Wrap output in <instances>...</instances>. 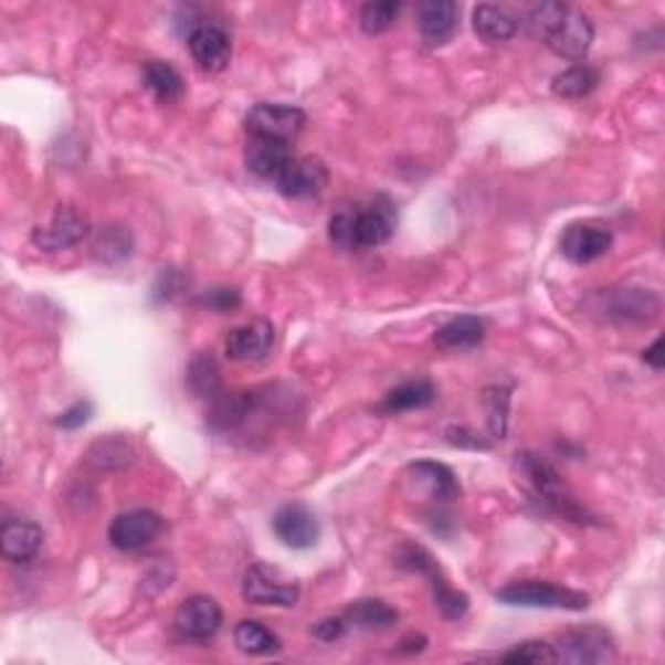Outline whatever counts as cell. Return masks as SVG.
<instances>
[{"label": "cell", "mask_w": 665, "mask_h": 665, "mask_svg": "<svg viewBox=\"0 0 665 665\" xmlns=\"http://www.w3.org/2000/svg\"><path fill=\"white\" fill-rule=\"evenodd\" d=\"M526 24L530 34L543 40L553 55L567 57V61H582L595 40L593 21L588 13L574 6L557 3V0L530 9Z\"/></svg>", "instance_id": "cell-1"}, {"label": "cell", "mask_w": 665, "mask_h": 665, "mask_svg": "<svg viewBox=\"0 0 665 665\" xmlns=\"http://www.w3.org/2000/svg\"><path fill=\"white\" fill-rule=\"evenodd\" d=\"M398 224L395 205L388 198H374L359 209L338 211L328 221L330 245L338 250H372L386 245Z\"/></svg>", "instance_id": "cell-2"}, {"label": "cell", "mask_w": 665, "mask_h": 665, "mask_svg": "<svg viewBox=\"0 0 665 665\" xmlns=\"http://www.w3.org/2000/svg\"><path fill=\"white\" fill-rule=\"evenodd\" d=\"M517 471H520L522 482L528 484L530 494L538 502H543L551 513L564 517L572 522H588L585 507H580V502L572 497V492L567 489L557 468L549 461H543L541 455L520 453L517 455Z\"/></svg>", "instance_id": "cell-3"}, {"label": "cell", "mask_w": 665, "mask_h": 665, "mask_svg": "<svg viewBox=\"0 0 665 665\" xmlns=\"http://www.w3.org/2000/svg\"><path fill=\"white\" fill-rule=\"evenodd\" d=\"M497 601L505 605H520V609H564V611H585L590 598L580 590L546 580H520L509 582L497 593Z\"/></svg>", "instance_id": "cell-4"}, {"label": "cell", "mask_w": 665, "mask_h": 665, "mask_svg": "<svg viewBox=\"0 0 665 665\" xmlns=\"http://www.w3.org/2000/svg\"><path fill=\"white\" fill-rule=\"evenodd\" d=\"M307 115L299 107L278 105V102H261L250 109L245 128L250 138H271L289 144L305 130Z\"/></svg>", "instance_id": "cell-5"}, {"label": "cell", "mask_w": 665, "mask_h": 665, "mask_svg": "<svg viewBox=\"0 0 665 665\" xmlns=\"http://www.w3.org/2000/svg\"><path fill=\"white\" fill-rule=\"evenodd\" d=\"M167 530V520L154 509H130L117 515L109 526V543L117 551H140L151 546Z\"/></svg>", "instance_id": "cell-6"}, {"label": "cell", "mask_w": 665, "mask_h": 665, "mask_svg": "<svg viewBox=\"0 0 665 665\" xmlns=\"http://www.w3.org/2000/svg\"><path fill=\"white\" fill-rule=\"evenodd\" d=\"M242 598L255 605H281L289 609L299 601L297 582L284 580L276 569L265 564H253L242 578Z\"/></svg>", "instance_id": "cell-7"}, {"label": "cell", "mask_w": 665, "mask_h": 665, "mask_svg": "<svg viewBox=\"0 0 665 665\" xmlns=\"http://www.w3.org/2000/svg\"><path fill=\"white\" fill-rule=\"evenodd\" d=\"M88 234V219L76 205H57L48 226H36L32 242L44 253H61V250L76 247Z\"/></svg>", "instance_id": "cell-8"}, {"label": "cell", "mask_w": 665, "mask_h": 665, "mask_svg": "<svg viewBox=\"0 0 665 665\" xmlns=\"http://www.w3.org/2000/svg\"><path fill=\"white\" fill-rule=\"evenodd\" d=\"M557 650V663H609L616 657L613 653L611 634L601 630V626H582V630H572L561 634Z\"/></svg>", "instance_id": "cell-9"}, {"label": "cell", "mask_w": 665, "mask_h": 665, "mask_svg": "<svg viewBox=\"0 0 665 665\" xmlns=\"http://www.w3.org/2000/svg\"><path fill=\"white\" fill-rule=\"evenodd\" d=\"M611 245H613L611 229H605L603 224H595V221H574V224H569L564 229V234H561L559 250L569 263L588 265L609 253Z\"/></svg>", "instance_id": "cell-10"}, {"label": "cell", "mask_w": 665, "mask_h": 665, "mask_svg": "<svg viewBox=\"0 0 665 665\" xmlns=\"http://www.w3.org/2000/svg\"><path fill=\"white\" fill-rule=\"evenodd\" d=\"M188 48L198 68L221 73L232 61V40L219 24L211 21H193L188 29Z\"/></svg>", "instance_id": "cell-11"}, {"label": "cell", "mask_w": 665, "mask_h": 665, "mask_svg": "<svg viewBox=\"0 0 665 665\" xmlns=\"http://www.w3.org/2000/svg\"><path fill=\"white\" fill-rule=\"evenodd\" d=\"M224 624L221 605L211 595H190L175 613V626L184 640L209 642Z\"/></svg>", "instance_id": "cell-12"}, {"label": "cell", "mask_w": 665, "mask_h": 665, "mask_svg": "<svg viewBox=\"0 0 665 665\" xmlns=\"http://www.w3.org/2000/svg\"><path fill=\"white\" fill-rule=\"evenodd\" d=\"M273 534L289 549L305 551L320 541V522H317L315 513L307 505L289 502V505L278 507V513L273 515Z\"/></svg>", "instance_id": "cell-13"}, {"label": "cell", "mask_w": 665, "mask_h": 665, "mask_svg": "<svg viewBox=\"0 0 665 665\" xmlns=\"http://www.w3.org/2000/svg\"><path fill=\"white\" fill-rule=\"evenodd\" d=\"M416 27L424 44L442 48V44L453 42L461 29V9L453 0H424L416 9Z\"/></svg>", "instance_id": "cell-14"}, {"label": "cell", "mask_w": 665, "mask_h": 665, "mask_svg": "<svg viewBox=\"0 0 665 665\" xmlns=\"http://www.w3.org/2000/svg\"><path fill=\"white\" fill-rule=\"evenodd\" d=\"M328 188V169L315 157H294L276 180V190L286 198H315Z\"/></svg>", "instance_id": "cell-15"}, {"label": "cell", "mask_w": 665, "mask_h": 665, "mask_svg": "<svg viewBox=\"0 0 665 665\" xmlns=\"http://www.w3.org/2000/svg\"><path fill=\"white\" fill-rule=\"evenodd\" d=\"M273 341H276V330L268 320H250L229 330L224 338V353L232 361H257L268 357Z\"/></svg>", "instance_id": "cell-16"}, {"label": "cell", "mask_w": 665, "mask_h": 665, "mask_svg": "<svg viewBox=\"0 0 665 665\" xmlns=\"http://www.w3.org/2000/svg\"><path fill=\"white\" fill-rule=\"evenodd\" d=\"M42 541V528L32 520H24V517H11L0 528V551H3L6 559L17 561V564H27V561L36 559Z\"/></svg>", "instance_id": "cell-17"}, {"label": "cell", "mask_w": 665, "mask_h": 665, "mask_svg": "<svg viewBox=\"0 0 665 665\" xmlns=\"http://www.w3.org/2000/svg\"><path fill=\"white\" fill-rule=\"evenodd\" d=\"M292 159L294 154L289 144H281V140H271V138H247L245 165L250 172L261 177V180L276 182L281 172L289 167Z\"/></svg>", "instance_id": "cell-18"}, {"label": "cell", "mask_w": 665, "mask_h": 665, "mask_svg": "<svg viewBox=\"0 0 665 665\" xmlns=\"http://www.w3.org/2000/svg\"><path fill=\"white\" fill-rule=\"evenodd\" d=\"M257 393H221L219 398H213V405L209 411V426L219 434H229L242 430L247 424L250 416H253L257 409Z\"/></svg>", "instance_id": "cell-19"}, {"label": "cell", "mask_w": 665, "mask_h": 665, "mask_svg": "<svg viewBox=\"0 0 665 665\" xmlns=\"http://www.w3.org/2000/svg\"><path fill=\"white\" fill-rule=\"evenodd\" d=\"M409 478L419 489L426 492V499L440 502V505H447L461 497V484H457V476L447 465L434 463V461H419L409 468Z\"/></svg>", "instance_id": "cell-20"}, {"label": "cell", "mask_w": 665, "mask_h": 665, "mask_svg": "<svg viewBox=\"0 0 665 665\" xmlns=\"http://www.w3.org/2000/svg\"><path fill=\"white\" fill-rule=\"evenodd\" d=\"M661 313V299L653 292L622 289L609 297V315L619 323H650Z\"/></svg>", "instance_id": "cell-21"}, {"label": "cell", "mask_w": 665, "mask_h": 665, "mask_svg": "<svg viewBox=\"0 0 665 665\" xmlns=\"http://www.w3.org/2000/svg\"><path fill=\"white\" fill-rule=\"evenodd\" d=\"M140 81H144V86L149 88L154 99L161 102V105H175L184 94V81L180 71L167 61H146L140 65Z\"/></svg>", "instance_id": "cell-22"}, {"label": "cell", "mask_w": 665, "mask_h": 665, "mask_svg": "<svg viewBox=\"0 0 665 665\" xmlns=\"http://www.w3.org/2000/svg\"><path fill=\"white\" fill-rule=\"evenodd\" d=\"M486 325L476 315H461L434 332V344L445 351H465L484 341Z\"/></svg>", "instance_id": "cell-23"}, {"label": "cell", "mask_w": 665, "mask_h": 665, "mask_svg": "<svg viewBox=\"0 0 665 665\" xmlns=\"http://www.w3.org/2000/svg\"><path fill=\"white\" fill-rule=\"evenodd\" d=\"M517 21L513 13L507 9H499V6L484 3L473 9V32L482 36L484 42H507L517 34Z\"/></svg>", "instance_id": "cell-24"}, {"label": "cell", "mask_w": 665, "mask_h": 665, "mask_svg": "<svg viewBox=\"0 0 665 665\" xmlns=\"http://www.w3.org/2000/svg\"><path fill=\"white\" fill-rule=\"evenodd\" d=\"M434 398H437V388H434L432 380H411L403 382L390 390L386 395V401L380 403L382 413H403V411H413V409H426Z\"/></svg>", "instance_id": "cell-25"}, {"label": "cell", "mask_w": 665, "mask_h": 665, "mask_svg": "<svg viewBox=\"0 0 665 665\" xmlns=\"http://www.w3.org/2000/svg\"><path fill=\"white\" fill-rule=\"evenodd\" d=\"M346 622L359 626V630H390L398 622V611L380 598H365V601L351 603L346 609Z\"/></svg>", "instance_id": "cell-26"}, {"label": "cell", "mask_w": 665, "mask_h": 665, "mask_svg": "<svg viewBox=\"0 0 665 665\" xmlns=\"http://www.w3.org/2000/svg\"><path fill=\"white\" fill-rule=\"evenodd\" d=\"M598 81H601L598 71L590 68L585 63H580V65H572V68L561 71L559 76H553L551 92L561 99H582L595 92Z\"/></svg>", "instance_id": "cell-27"}, {"label": "cell", "mask_w": 665, "mask_h": 665, "mask_svg": "<svg viewBox=\"0 0 665 665\" xmlns=\"http://www.w3.org/2000/svg\"><path fill=\"white\" fill-rule=\"evenodd\" d=\"M94 255L105 263H120L130 255L133 250V234L128 232V226L123 224H107L99 226L97 234H94Z\"/></svg>", "instance_id": "cell-28"}, {"label": "cell", "mask_w": 665, "mask_h": 665, "mask_svg": "<svg viewBox=\"0 0 665 665\" xmlns=\"http://www.w3.org/2000/svg\"><path fill=\"white\" fill-rule=\"evenodd\" d=\"M424 578L430 580L432 593H434V605H437L442 616L450 619V622H455V619H463L465 611H468V595L450 585L445 574H442L440 564L434 569H430Z\"/></svg>", "instance_id": "cell-29"}, {"label": "cell", "mask_w": 665, "mask_h": 665, "mask_svg": "<svg viewBox=\"0 0 665 665\" xmlns=\"http://www.w3.org/2000/svg\"><path fill=\"white\" fill-rule=\"evenodd\" d=\"M188 386L198 398H213L221 395V367L211 353H198L188 367Z\"/></svg>", "instance_id": "cell-30"}, {"label": "cell", "mask_w": 665, "mask_h": 665, "mask_svg": "<svg viewBox=\"0 0 665 665\" xmlns=\"http://www.w3.org/2000/svg\"><path fill=\"white\" fill-rule=\"evenodd\" d=\"M234 645L247 655H273L281 650V640L261 622H240L234 626Z\"/></svg>", "instance_id": "cell-31"}, {"label": "cell", "mask_w": 665, "mask_h": 665, "mask_svg": "<svg viewBox=\"0 0 665 665\" xmlns=\"http://www.w3.org/2000/svg\"><path fill=\"white\" fill-rule=\"evenodd\" d=\"M398 13H401V3L398 0H377V3H367L359 13L361 32L374 36L388 32L395 24Z\"/></svg>", "instance_id": "cell-32"}, {"label": "cell", "mask_w": 665, "mask_h": 665, "mask_svg": "<svg viewBox=\"0 0 665 665\" xmlns=\"http://www.w3.org/2000/svg\"><path fill=\"white\" fill-rule=\"evenodd\" d=\"M133 457V450L125 440H99L94 442V447L88 450V463L97 465V468H123L128 465Z\"/></svg>", "instance_id": "cell-33"}, {"label": "cell", "mask_w": 665, "mask_h": 665, "mask_svg": "<svg viewBox=\"0 0 665 665\" xmlns=\"http://www.w3.org/2000/svg\"><path fill=\"white\" fill-rule=\"evenodd\" d=\"M502 663L509 665H541V663H557V650L549 642H522V645H517L509 650V653L502 655Z\"/></svg>", "instance_id": "cell-34"}, {"label": "cell", "mask_w": 665, "mask_h": 665, "mask_svg": "<svg viewBox=\"0 0 665 665\" xmlns=\"http://www.w3.org/2000/svg\"><path fill=\"white\" fill-rule=\"evenodd\" d=\"M486 413H489V432L494 440H505L507 434V411H509V390L489 388L484 395Z\"/></svg>", "instance_id": "cell-35"}, {"label": "cell", "mask_w": 665, "mask_h": 665, "mask_svg": "<svg viewBox=\"0 0 665 665\" xmlns=\"http://www.w3.org/2000/svg\"><path fill=\"white\" fill-rule=\"evenodd\" d=\"M198 305L211 309V313H232L242 305V297L236 289H229V286H217V289L203 292L198 297Z\"/></svg>", "instance_id": "cell-36"}, {"label": "cell", "mask_w": 665, "mask_h": 665, "mask_svg": "<svg viewBox=\"0 0 665 665\" xmlns=\"http://www.w3.org/2000/svg\"><path fill=\"white\" fill-rule=\"evenodd\" d=\"M184 284H188V278H184L180 271L165 268L159 273L157 284H154L151 297H154V302H157V305H161V302H172L177 294L184 292Z\"/></svg>", "instance_id": "cell-37"}, {"label": "cell", "mask_w": 665, "mask_h": 665, "mask_svg": "<svg viewBox=\"0 0 665 665\" xmlns=\"http://www.w3.org/2000/svg\"><path fill=\"white\" fill-rule=\"evenodd\" d=\"M92 416H94L92 401H78L73 403L68 411H63L61 416L55 419V424L61 426V430H81V426H84Z\"/></svg>", "instance_id": "cell-38"}, {"label": "cell", "mask_w": 665, "mask_h": 665, "mask_svg": "<svg viewBox=\"0 0 665 665\" xmlns=\"http://www.w3.org/2000/svg\"><path fill=\"white\" fill-rule=\"evenodd\" d=\"M344 630H346V619L336 616V619H323V622H317L313 626V634L320 642H336L344 634Z\"/></svg>", "instance_id": "cell-39"}, {"label": "cell", "mask_w": 665, "mask_h": 665, "mask_svg": "<svg viewBox=\"0 0 665 665\" xmlns=\"http://www.w3.org/2000/svg\"><path fill=\"white\" fill-rule=\"evenodd\" d=\"M661 351H663V338H657V341L650 346L647 351H642V359L645 361H650V365H653L655 369H663V357H661Z\"/></svg>", "instance_id": "cell-40"}]
</instances>
